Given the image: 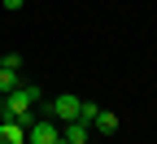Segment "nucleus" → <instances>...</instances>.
Returning a JSON list of instances; mask_svg holds the SVG:
<instances>
[{
    "label": "nucleus",
    "instance_id": "f257e3e1",
    "mask_svg": "<svg viewBox=\"0 0 157 144\" xmlns=\"http://www.w3.org/2000/svg\"><path fill=\"white\" fill-rule=\"evenodd\" d=\"M39 100V88L35 83H17L9 96H0V118H9V122H26L31 127V105Z\"/></svg>",
    "mask_w": 157,
    "mask_h": 144
},
{
    "label": "nucleus",
    "instance_id": "f03ea898",
    "mask_svg": "<svg viewBox=\"0 0 157 144\" xmlns=\"http://www.w3.org/2000/svg\"><path fill=\"white\" fill-rule=\"evenodd\" d=\"M78 105H83L78 96L61 92V96H52L48 105H44V118H52V122H74V118H78Z\"/></svg>",
    "mask_w": 157,
    "mask_h": 144
},
{
    "label": "nucleus",
    "instance_id": "7ed1b4c3",
    "mask_svg": "<svg viewBox=\"0 0 157 144\" xmlns=\"http://www.w3.org/2000/svg\"><path fill=\"white\" fill-rule=\"evenodd\" d=\"M26 144H61V127H57L52 118H31Z\"/></svg>",
    "mask_w": 157,
    "mask_h": 144
},
{
    "label": "nucleus",
    "instance_id": "20e7f679",
    "mask_svg": "<svg viewBox=\"0 0 157 144\" xmlns=\"http://www.w3.org/2000/svg\"><path fill=\"white\" fill-rule=\"evenodd\" d=\"M87 140H92V127H87L83 118H74V122L61 127V144H87Z\"/></svg>",
    "mask_w": 157,
    "mask_h": 144
},
{
    "label": "nucleus",
    "instance_id": "39448f33",
    "mask_svg": "<svg viewBox=\"0 0 157 144\" xmlns=\"http://www.w3.org/2000/svg\"><path fill=\"white\" fill-rule=\"evenodd\" d=\"M0 144H26V122L0 118Z\"/></svg>",
    "mask_w": 157,
    "mask_h": 144
},
{
    "label": "nucleus",
    "instance_id": "423d86ee",
    "mask_svg": "<svg viewBox=\"0 0 157 144\" xmlns=\"http://www.w3.org/2000/svg\"><path fill=\"white\" fill-rule=\"evenodd\" d=\"M92 131L113 135V131H118V114H109V109H96V118H92Z\"/></svg>",
    "mask_w": 157,
    "mask_h": 144
},
{
    "label": "nucleus",
    "instance_id": "0eeeda50",
    "mask_svg": "<svg viewBox=\"0 0 157 144\" xmlns=\"http://www.w3.org/2000/svg\"><path fill=\"white\" fill-rule=\"evenodd\" d=\"M17 83H22V79H17V70H0V96H9Z\"/></svg>",
    "mask_w": 157,
    "mask_h": 144
},
{
    "label": "nucleus",
    "instance_id": "6e6552de",
    "mask_svg": "<svg viewBox=\"0 0 157 144\" xmlns=\"http://www.w3.org/2000/svg\"><path fill=\"white\" fill-rule=\"evenodd\" d=\"M0 70H22V53H5L0 57Z\"/></svg>",
    "mask_w": 157,
    "mask_h": 144
},
{
    "label": "nucleus",
    "instance_id": "1a4fd4ad",
    "mask_svg": "<svg viewBox=\"0 0 157 144\" xmlns=\"http://www.w3.org/2000/svg\"><path fill=\"white\" fill-rule=\"evenodd\" d=\"M96 109H101V105H96V100H83V105H78V118H83L87 127H92V118H96Z\"/></svg>",
    "mask_w": 157,
    "mask_h": 144
},
{
    "label": "nucleus",
    "instance_id": "9d476101",
    "mask_svg": "<svg viewBox=\"0 0 157 144\" xmlns=\"http://www.w3.org/2000/svg\"><path fill=\"white\" fill-rule=\"evenodd\" d=\"M0 5H5V9H13V13H17V9H22V5H26V0H0Z\"/></svg>",
    "mask_w": 157,
    "mask_h": 144
}]
</instances>
